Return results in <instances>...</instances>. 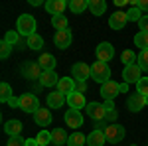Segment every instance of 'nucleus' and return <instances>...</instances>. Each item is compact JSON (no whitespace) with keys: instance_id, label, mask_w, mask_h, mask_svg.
Here are the masks:
<instances>
[{"instance_id":"1","label":"nucleus","mask_w":148,"mask_h":146,"mask_svg":"<svg viewBox=\"0 0 148 146\" xmlns=\"http://www.w3.org/2000/svg\"><path fill=\"white\" fill-rule=\"evenodd\" d=\"M16 32H18L20 36H26V38L34 36L36 34V18L32 16V14H22V16H18Z\"/></svg>"},{"instance_id":"2","label":"nucleus","mask_w":148,"mask_h":146,"mask_svg":"<svg viewBox=\"0 0 148 146\" xmlns=\"http://www.w3.org/2000/svg\"><path fill=\"white\" fill-rule=\"evenodd\" d=\"M91 79L93 81H97V83H107V81H111V67L107 65V63H103V61H95L91 65Z\"/></svg>"},{"instance_id":"3","label":"nucleus","mask_w":148,"mask_h":146,"mask_svg":"<svg viewBox=\"0 0 148 146\" xmlns=\"http://www.w3.org/2000/svg\"><path fill=\"white\" fill-rule=\"evenodd\" d=\"M103 132H105V138H107V142L109 144H116V142H121L123 138H125L126 134V130H125V126H121V124H107L105 128H103Z\"/></svg>"},{"instance_id":"4","label":"nucleus","mask_w":148,"mask_h":146,"mask_svg":"<svg viewBox=\"0 0 148 146\" xmlns=\"http://www.w3.org/2000/svg\"><path fill=\"white\" fill-rule=\"evenodd\" d=\"M85 111H87V117L95 121V123H101L105 121V117H107V111H105V107H103V103H87V107H85Z\"/></svg>"},{"instance_id":"5","label":"nucleus","mask_w":148,"mask_h":146,"mask_svg":"<svg viewBox=\"0 0 148 146\" xmlns=\"http://www.w3.org/2000/svg\"><path fill=\"white\" fill-rule=\"evenodd\" d=\"M42 71L44 69L40 67V63L38 61H24L22 67H20V73H22L26 79H40V75H42Z\"/></svg>"},{"instance_id":"6","label":"nucleus","mask_w":148,"mask_h":146,"mask_svg":"<svg viewBox=\"0 0 148 146\" xmlns=\"http://www.w3.org/2000/svg\"><path fill=\"white\" fill-rule=\"evenodd\" d=\"M95 56H97V61L107 63V61H111L114 57V47L109 42H101V44L95 47Z\"/></svg>"},{"instance_id":"7","label":"nucleus","mask_w":148,"mask_h":146,"mask_svg":"<svg viewBox=\"0 0 148 146\" xmlns=\"http://www.w3.org/2000/svg\"><path fill=\"white\" fill-rule=\"evenodd\" d=\"M123 79H125V83H134L136 85L138 81L142 79V69L138 67L136 63H132V65H126L125 69H123Z\"/></svg>"},{"instance_id":"8","label":"nucleus","mask_w":148,"mask_h":146,"mask_svg":"<svg viewBox=\"0 0 148 146\" xmlns=\"http://www.w3.org/2000/svg\"><path fill=\"white\" fill-rule=\"evenodd\" d=\"M71 75H73L75 81H87L91 77V67L83 61H77V63L71 65Z\"/></svg>"},{"instance_id":"9","label":"nucleus","mask_w":148,"mask_h":146,"mask_svg":"<svg viewBox=\"0 0 148 146\" xmlns=\"http://www.w3.org/2000/svg\"><path fill=\"white\" fill-rule=\"evenodd\" d=\"M20 99H22L20 109H22L24 112H32V114H34V112L40 109V101H38V97L32 95V93H26V95H22Z\"/></svg>"},{"instance_id":"10","label":"nucleus","mask_w":148,"mask_h":146,"mask_svg":"<svg viewBox=\"0 0 148 146\" xmlns=\"http://www.w3.org/2000/svg\"><path fill=\"white\" fill-rule=\"evenodd\" d=\"M121 95V89H119V83L114 81H107L101 85V97L105 101H114V97Z\"/></svg>"},{"instance_id":"11","label":"nucleus","mask_w":148,"mask_h":146,"mask_svg":"<svg viewBox=\"0 0 148 146\" xmlns=\"http://www.w3.org/2000/svg\"><path fill=\"white\" fill-rule=\"evenodd\" d=\"M146 105V97L144 95H140V93H134V95H130L128 99H126V109L130 112H140V109Z\"/></svg>"},{"instance_id":"12","label":"nucleus","mask_w":148,"mask_h":146,"mask_svg":"<svg viewBox=\"0 0 148 146\" xmlns=\"http://www.w3.org/2000/svg\"><path fill=\"white\" fill-rule=\"evenodd\" d=\"M44 8H46L47 14L59 16V14H63V10L67 8V2L65 0H47L46 4H44Z\"/></svg>"},{"instance_id":"13","label":"nucleus","mask_w":148,"mask_h":146,"mask_svg":"<svg viewBox=\"0 0 148 146\" xmlns=\"http://www.w3.org/2000/svg\"><path fill=\"white\" fill-rule=\"evenodd\" d=\"M71 40H73L71 30L56 32V36H53V44H56V47H59V49H65V47H69V45H71Z\"/></svg>"},{"instance_id":"14","label":"nucleus","mask_w":148,"mask_h":146,"mask_svg":"<svg viewBox=\"0 0 148 146\" xmlns=\"http://www.w3.org/2000/svg\"><path fill=\"white\" fill-rule=\"evenodd\" d=\"M67 105H69V109H75V111L85 109V107H87V103H85V95H83V93H77V91H73L71 95H67Z\"/></svg>"},{"instance_id":"15","label":"nucleus","mask_w":148,"mask_h":146,"mask_svg":"<svg viewBox=\"0 0 148 146\" xmlns=\"http://www.w3.org/2000/svg\"><path fill=\"white\" fill-rule=\"evenodd\" d=\"M128 22V18H126V12H114L111 14V18H109V28L111 30H123Z\"/></svg>"},{"instance_id":"16","label":"nucleus","mask_w":148,"mask_h":146,"mask_svg":"<svg viewBox=\"0 0 148 146\" xmlns=\"http://www.w3.org/2000/svg\"><path fill=\"white\" fill-rule=\"evenodd\" d=\"M67 101V97L63 95V93H59V91H53V93H49L47 95V109H61L63 107V103Z\"/></svg>"},{"instance_id":"17","label":"nucleus","mask_w":148,"mask_h":146,"mask_svg":"<svg viewBox=\"0 0 148 146\" xmlns=\"http://www.w3.org/2000/svg\"><path fill=\"white\" fill-rule=\"evenodd\" d=\"M65 124L71 126V128H79L83 126V114L79 111H75V109H69L65 112Z\"/></svg>"},{"instance_id":"18","label":"nucleus","mask_w":148,"mask_h":146,"mask_svg":"<svg viewBox=\"0 0 148 146\" xmlns=\"http://www.w3.org/2000/svg\"><path fill=\"white\" fill-rule=\"evenodd\" d=\"M59 79L57 77V73L53 71V69H47V71H42V75H40V83H42V87H53L57 83H59Z\"/></svg>"},{"instance_id":"19","label":"nucleus","mask_w":148,"mask_h":146,"mask_svg":"<svg viewBox=\"0 0 148 146\" xmlns=\"http://www.w3.org/2000/svg\"><path fill=\"white\" fill-rule=\"evenodd\" d=\"M51 111H47V109H38L34 112V121L38 126H49L51 124Z\"/></svg>"},{"instance_id":"20","label":"nucleus","mask_w":148,"mask_h":146,"mask_svg":"<svg viewBox=\"0 0 148 146\" xmlns=\"http://www.w3.org/2000/svg\"><path fill=\"white\" fill-rule=\"evenodd\" d=\"M57 91L63 93L65 97L71 95V93L75 91V79H73V77H61V79H59V83H57Z\"/></svg>"},{"instance_id":"21","label":"nucleus","mask_w":148,"mask_h":146,"mask_svg":"<svg viewBox=\"0 0 148 146\" xmlns=\"http://www.w3.org/2000/svg\"><path fill=\"white\" fill-rule=\"evenodd\" d=\"M22 128H24V124H22V121H18V119H12V121H8V123L4 124V132L8 136H20Z\"/></svg>"},{"instance_id":"22","label":"nucleus","mask_w":148,"mask_h":146,"mask_svg":"<svg viewBox=\"0 0 148 146\" xmlns=\"http://www.w3.org/2000/svg\"><path fill=\"white\" fill-rule=\"evenodd\" d=\"M105 142H107V138H105V132L101 128H95L91 134L87 136V146H103Z\"/></svg>"},{"instance_id":"23","label":"nucleus","mask_w":148,"mask_h":146,"mask_svg":"<svg viewBox=\"0 0 148 146\" xmlns=\"http://www.w3.org/2000/svg\"><path fill=\"white\" fill-rule=\"evenodd\" d=\"M89 10L93 16H103L107 12V2L105 0H89Z\"/></svg>"},{"instance_id":"24","label":"nucleus","mask_w":148,"mask_h":146,"mask_svg":"<svg viewBox=\"0 0 148 146\" xmlns=\"http://www.w3.org/2000/svg\"><path fill=\"white\" fill-rule=\"evenodd\" d=\"M67 8L73 14H81L89 8V0H71V2H67Z\"/></svg>"},{"instance_id":"25","label":"nucleus","mask_w":148,"mask_h":146,"mask_svg":"<svg viewBox=\"0 0 148 146\" xmlns=\"http://www.w3.org/2000/svg\"><path fill=\"white\" fill-rule=\"evenodd\" d=\"M38 63H40V67L47 71V69H53L56 67V57L51 56V53H42L40 59H38Z\"/></svg>"},{"instance_id":"26","label":"nucleus","mask_w":148,"mask_h":146,"mask_svg":"<svg viewBox=\"0 0 148 146\" xmlns=\"http://www.w3.org/2000/svg\"><path fill=\"white\" fill-rule=\"evenodd\" d=\"M67 140H69V136L65 134L63 128H56V130H51V142H53V144H57V146L67 144Z\"/></svg>"},{"instance_id":"27","label":"nucleus","mask_w":148,"mask_h":146,"mask_svg":"<svg viewBox=\"0 0 148 146\" xmlns=\"http://www.w3.org/2000/svg\"><path fill=\"white\" fill-rule=\"evenodd\" d=\"M67 18L63 16V14H59V16H51V26L56 28L57 32H63V30H69L67 28Z\"/></svg>"},{"instance_id":"28","label":"nucleus","mask_w":148,"mask_h":146,"mask_svg":"<svg viewBox=\"0 0 148 146\" xmlns=\"http://www.w3.org/2000/svg\"><path fill=\"white\" fill-rule=\"evenodd\" d=\"M12 97H14L12 87L6 83V81H2V83H0V101H2V103H8Z\"/></svg>"},{"instance_id":"29","label":"nucleus","mask_w":148,"mask_h":146,"mask_svg":"<svg viewBox=\"0 0 148 146\" xmlns=\"http://www.w3.org/2000/svg\"><path fill=\"white\" fill-rule=\"evenodd\" d=\"M28 47H30V49H34V51L42 49V47H44V38H42L40 34L30 36V38H28Z\"/></svg>"},{"instance_id":"30","label":"nucleus","mask_w":148,"mask_h":146,"mask_svg":"<svg viewBox=\"0 0 148 146\" xmlns=\"http://www.w3.org/2000/svg\"><path fill=\"white\" fill-rule=\"evenodd\" d=\"M87 144V136H83L81 132H73L67 140V146H85Z\"/></svg>"},{"instance_id":"31","label":"nucleus","mask_w":148,"mask_h":146,"mask_svg":"<svg viewBox=\"0 0 148 146\" xmlns=\"http://www.w3.org/2000/svg\"><path fill=\"white\" fill-rule=\"evenodd\" d=\"M134 45L140 47V51L142 49H148V32H138L134 36Z\"/></svg>"},{"instance_id":"32","label":"nucleus","mask_w":148,"mask_h":146,"mask_svg":"<svg viewBox=\"0 0 148 146\" xmlns=\"http://www.w3.org/2000/svg\"><path fill=\"white\" fill-rule=\"evenodd\" d=\"M136 53L132 51V49H126V51H123V56H121V63H125V67L126 65H132V63H136Z\"/></svg>"},{"instance_id":"33","label":"nucleus","mask_w":148,"mask_h":146,"mask_svg":"<svg viewBox=\"0 0 148 146\" xmlns=\"http://www.w3.org/2000/svg\"><path fill=\"white\" fill-rule=\"evenodd\" d=\"M136 65L142 71H148V49H142L140 53H138V59H136Z\"/></svg>"},{"instance_id":"34","label":"nucleus","mask_w":148,"mask_h":146,"mask_svg":"<svg viewBox=\"0 0 148 146\" xmlns=\"http://www.w3.org/2000/svg\"><path fill=\"white\" fill-rule=\"evenodd\" d=\"M36 140H38V144L40 146H47L51 142V132H47V130H40L38 136H36Z\"/></svg>"},{"instance_id":"35","label":"nucleus","mask_w":148,"mask_h":146,"mask_svg":"<svg viewBox=\"0 0 148 146\" xmlns=\"http://www.w3.org/2000/svg\"><path fill=\"white\" fill-rule=\"evenodd\" d=\"M126 18H128V22H140L142 14H140V10H138L136 6H130V10L126 12Z\"/></svg>"},{"instance_id":"36","label":"nucleus","mask_w":148,"mask_h":146,"mask_svg":"<svg viewBox=\"0 0 148 146\" xmlns=\"http://www.w3.org/2000/svg\"><path fill=\"white\" fill-rule=\"evenodd\" d=\"M136 93H140V95L148 97V77H142L136 83Z\"/></svg>"},{"instance_id":"37","label":"nucleus","mask_w":148,"mask_h":146,"mask_svg":"<svg viewBox=\"0 0 148 146\" xmlns=\"http://www.w3.org/2000/svg\"><path fill=\"white\" fill-rule=\"evenodd\" d=\"M18 38H20V34L10 30V32H6V36H4V42L10 44V45H14V44H18Z\"/></svg>"},{"instance_id":"38","label":"nucleus","mask_w":148,"mask_h":146,"mask_svg":"<svg viewBox=\"0 0 148 146\" xmlns=\"http://www.w3.org/2000/svg\"><path fill=\"white\" fill-rule=\"evenodd\" d=\"M10 51H12V45L6 44V42L2 40V44H0V57H2V59H6V57L10 56Z\"/></svg>"},{"instance_id":"39","label":"nucleus","mask_w":148,"mask_h":146,"mask_svg":"<svg viewBox=\"0 0 148 146\" xmlns=\"http://www.w3.org/2000/svg\"><path fill=\"white\" fill-rule=\"evenodd\" d=\"M8 146H26V140H24L22 136H10Z\"/></svg>"},{"instance_id":"40","label":"nucleus","mask_w":148,"mask_h":146,"mask_svg":"<svg viewBox=\"0 0 148 146\" xmlns=\"http://www.w3.org/2000/svg\"><path fill=\"white\" fill-rule=\"evenodd\" d=\"M130 6H136L138 10H148V0H132L130 2Z\"/></svg>"},{"instance_id":"41","label":"nucleus","mask_w":148,"mask_h":146,"mask_svg":"<svg viewBox=\"0 0 148 146\" xmlns=\"http://www.w3.org/2000/svg\"><path fill=\"white\" fill-rule=\"evenodd\" d=\"M138 26H140V32H148V16H142Z\"/></svg>"},{"instance_id":"42","label":"nucleus","mask_w":148,"mask_h":146,"mask_svg":"<svg viewBox=\"0 0 148 146\" xmlns=\"http://www.w3.org/2000/svg\"><path fill=\"white\" fill-rule=\"evenodd\" d=\"M85 89H87L85 81H75V91H77V93H85Z\"/></svg>"},{"instance_id":"43","label":"nucleus","mask_w":148,"mask_h":146,"mask_svg":"<svg viewBox=\"0 0 148 146\" xmlns=\"http://www.w3.org/2000/svg\"><path fill=\"white\" fill-rule=\"evenodd\" d=\"M105 121H111V124L116 121V111H107V117H105Z\"/></svg>"},{"instance_id":"44","label":"nucleus","mask_w":148,"mask_h":146,"mask_svg":"<svg viewBox=\"0 0 148 146\" xmlns=\"http://www.w3.org/2000/svg\"><path fill=\"white\" fill-rule=\"evenodd\" d=\"M20 103H22V99H20V97H12L10 101H8V105L14 109V107H20Z\"/></svg>"},{"instance_id":"45","label":"nucleus","mask_w":148,"mask_h":146,"mask_svg":"<svg viewBox=\"0 0 148 146\" xmlns=\"http://www.w3.org/2000/svg\"><path fill=\"white\" fill-rule=\"evenodd\" d=\"M103 107H105V111H114V103L113 101H105Z\"/></svg>"},{"instance_id":"46","label":"nucleus","mask_w":148,"mask_h":146,"mask_svg":"<svg viewBox=\"0 0 148 146\" xmlns=\"http://www.w3.org/2000/svg\"><path fill=\"white\" fill-rule=\"evenodd\" d=\"M119 89L121 93H128V83H119Z\"/></svg>"},{"instance_id":"47","label":"nucleus","mask_w":148,"mask_h":146,"mask_svg":"<svg viewBox=\"0 0 148 146\" xmlns=\"http://www.w3.org/2000/svg\"><path fill=\"white\" fill-rule=\"evenodd\" d=\"M26 146H40V144H38L36 138H28V140H26Z\"/></svg>"},{"instance_id":"48","label":"nucleus","mask_w":148,"mask_h":146,"mask_svg":"<svg viewBox=\"0 0 148 146\" xmlns=\"http://www.w3.org/2000/svg\"><path fill=\"white\" fill-rule=\"evenodd\" d=\"M114 4H116V6H125L126 0H114Z\"/></svg>"},{"instance_id":"49","label":"nucleus","mask_w":148,"mask_h":146,"mask_svg":"<svg viewBox=\"0 0 148 146\" xmlns=\"http://www.w3.org/2000/svg\"><path fill=\"white\" fill-rule=\"evenodd\" d=\"M30 4H32V6H40L42 2H40V0H30Z\"/></svg>"},{"instance_id":"50","label":"nucleus","mask_w":148,"mask_h":146,"mask_svg":"<svg viewBox=\"0 0 148 146\" xmlns=\"http://www.w3.org/2000/svg\"><path fill=\"white\" fill-rule=\"evenodd\" d=\"M146 105H148V97H146Z\"/></svg>"},{"instance_id":"51","label":"nucleus","mask_w":148,"mask_h":146,"mask_svg":"<svg viewBox=\"0 0 148 146\" xmlns=\"http://www.w3.org/2000/svg\"><path fill=\"white\" fill-rule=\"evenodd\" d=\"M132 146H134V144H132Z\"/></svg>"},{"instance_id":"52","label":"nucleus","mask_w":148,"mask_h":146,"mask_svg":"<svg viewBox=\"0 0 148 146\" xmlns=\"http://www.w3.org/2000/svg\"><path fill=\"white\" fill-rule=\"evenodd\" d=\"M146 146H148V144H146Z\"/></svg>"}]
</instances>
